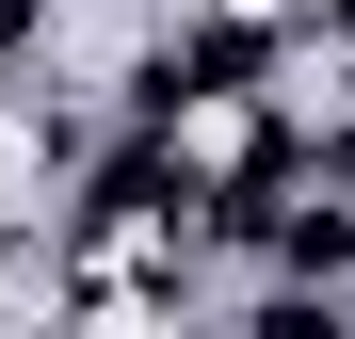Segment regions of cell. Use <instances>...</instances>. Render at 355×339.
Masks as SVG:
<instances>
[{
  "label": "cell",
  "instance_id": "cell-1",
  "mask_svg": "<svg viewBox=\"0 0 355 339\" xmlns=\"http://www.w3.org/2000/svg\"><path fill=\"white\" fill-rule=\"evenodd\" d=\"M194 17H226V33H291L307 0H194Z\"/></svg>",
  "mask_w": 355,
  "mask_h": 339
}]
</instances>
